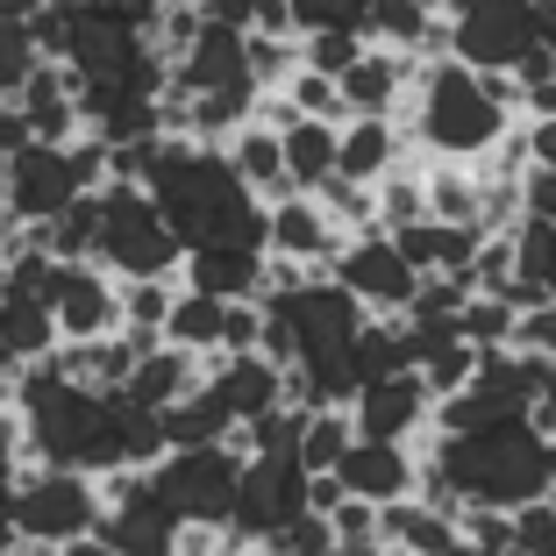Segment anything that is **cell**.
<instances>
[{
    "instance_id": "obj_1",
    "label": "cell",
    "mask_w": 556,
    "mask_h": 556,
    "mask_svg": "<svg viewBox=\"0 0 556 556\" xmlns=\"http://www.w3.org/2000/svg\"><path fill=\"white\" fill-rule=\"evenodd\" d=\"M143 193H150V207L164 214V229L179 236V250H207V243L264 250V207L236 186L222 150L164 136V143L150 150Z\"/></svg>"
},
{
    "instance_id": "obj_2",
    "label": "cell",
    "mask_w": 556,
    "mask_h": 556,
    "mask_svg": "<svg viewBox=\"0 0 556 556\" xmlns=\"http://www.w3.org/2000/svg\"><path fill=\"white\" fill-rule=\"evenodd\" d=\"M514 122H521V86L507 72H464L457 58H442L414 79L400 136L428 164H478Z\"/></svg>"
},
{
    "instance_id": "obj_3",
    "label": "cell",
    "mask_w": 556,
    "mask_h": 556,
    "mask_svg": "<svg viewBox=\"0 0 556 556\" xmlns=\"http://www.w3.org/2000/svg\"><path fill=\"white\" fill-rule=\"evenodd\" d=\"M100 186H108V150L93 136H79L65 150L22 143L8 157V172H0V214H8V229H43V222H58L72 200L100 193Z\"/></svg>"
},
{
    "instance_id": "obj_4",
    "label": "cell",
    "mask_w": 556,
    "mask_h": 556,
    "mask_svg": "<svg viewBox=\"0 0 556 556\" xmlns=\"http://www.w3.org/2000/svg\"><path fill=\"white\" fill-rule=\"evenodd\" d=\"M179 236L164 229V214L150 207L143 186H100L93 193V264L115 286L136 278H179Z\"/></svg>"
},
{
    "instance_id": "obj_5",
    "label": "cell",
    "mask_w": 556,
    "mask_h": 556,
    "mask_svg": "<svg viewBox=\"0 0 556 556\" xmlns=\"http://www.w3.org/2000/svg\"><path fill=\"white\" fill-rule=\"evenodd\" d=\"M100 528V485L79 471H43V464H22L15 492H8V535L22 549H65V542L93 535Z\"/></svg>"
},
{
    "instance_id": "obj_6",
    "label": "cell",
    "mask_w": 556,
    "mask_h": 556,
    "mask_svg": "<svg viewBox=\"0 0 556 556\" xmlns=\"http://www.w3.org/2000/svg\"><path fill=\"white\" fill-rule=\"evenodd\" d=\"M321 278H328V286H336V293H343L350 307L364 314V321H407L414 293H421V278L407 271V257L393 250V236H378V229L343 236Z\"/></svg>"
},
{
    "instance_id": "obj_7",
    "label": "cell",
    "mask_w": 556,
    "mask_h": 556,
    "mask_svg": "<svg viewBox=\"0 0 556 556\" xmlns=\"http://www.w3.org/2000/svg\"><path fill=\"white\" fill-rule=\"evenodd\" d=\"M150 492H157L179 528H229V507H236V478H243V457L229 442L222 450H164L150 464Z\"/></svg>"
},
{
    "instance_id": "obj_8",
    "label": "cell",
    "mask_w": 556,
    "mask_h": 556,
    "mask_svg": "<svg viewBox=\"0 0 556 556\" xmlns=\"http://www.w3.org/2000/svg\"><path fill=\"white\" fill-rule=\"evenodd\" d=\"M450 58L464 72H521L535 58V0H450Z\"/></svg>"
},
{
    "instance_id": "obj_9",
    "label": "cell",
    "mask_w": 556,
    "mask_h": 556,
    "mask_svg": "<svg viewBox=\"0 0 556 556\" xmlns=\"http://www.w3.org/2000/svg\"><path fill=\"white\" fill-rule=\"evenodd\" d=\"M36 300H43L58 343H100V336H122V286L100 271V264H50L43 286H36Z\"/></svg>"
},
{
    "instance_id": "obj_10",
    "label": "cell",
    "mask_w": 556,
    "mask_h": 556,
    "mask_svg": "<svg viewBox=\"0 0 556 556\" xmlns=\"http://www.w3.org/2000/svg\"><path fill=\"white\" fill-rule=\"evenodd\" d=\"M428 386L421 371H393V378H371L357 400H350V435L357 442H400V450H414V442L428 435Z\"/></svg>"
},
{
    "instance_id": "obj_11",
    "label": "cell",
    "mask_w": 556,
    "mask_h": 556,
    "mask_svg": "<svg viewBox=\"0 0 556 556\" xmlns=\"http://www.w3.org/2000/svg\"><path fill=\"white\" fill-rule=\"evenodd\" d=\"M421 72H428V65H414L407 50L364 43V58L343 72V79H336V93H343V115H350V122H400Z\"/></svg>"
},
{
    "instance_id": "obj_12",
    "label": "cell",
    "mask_w": 556,
    "mask_h": 556,
    "mask_svg": "<svg viewBox=\"0 0 556 556\" xmlns=\"http://www.w3.org/2000/svg\"><path fill=\"white\" fill-rule=\"evenodd\" d=\"M328 478L343 485V500H364V507H400V500H414L421 457L400 450V442H350L343 464H336Z\"/></svg>"
},
{
    "instance_id": "obj_13",
    "label": "cell",
    "mask_w": 556,
    "mask_h": 556,
    "mask_svg": "<svg viewBox=\"0 0 556 556\" xmlns=\"http://www.w3.org/2000/svg\"><path fill=\"white\" fill-rule=\"evenodd\" d=\"M336 243H343V236L328 229V214L314 207L307 193H293V200H278V207H264V257L300 264V271L321 278L328 257H336Z\"/></svg>"
},
{
    "instance_id": "obj_14",
    "label": "cell",
    "mask_w": 556,
    "mask_h": 556,
    "mask_svg": "<svg viewBox=\"0 0 556 556\" xmlns=\"http://www.w3.org/2000/svg\"><path fill=\"white\" fill-rule=\"evenodd\" d=\"M207 393L229 407L236 428H250V421H264V414L286 407V371L264 364V357H214L207 364Z\"/></svg>"
},
{
    "instance_id": "obj_15",
    "label": "cell",
    "mask_w": 556,
    "mask_h": 556,
    "mask_svg": "<svg viewBox=\"0 0 556 556\" xmlns=\"http://www.w3.org/2000/svg\"><path fill=\"white\" fill-rule=\"evenodd\" d=\"M22 115V129H29V143H79V100H72V79H65V65H36L29 79H22V93L8 100Z\"/></svg>"
},
{
    "instance_id": "obj_16",
    "label": "cell",
    "mask_w": 556,
    "mask_h": 556,
    "mask_svg": "<svg viewBox=\"0 0 556 556\" xmlns=\"http://www.w3.org/2000/svg\"><path fill=\"white\" fill-rule=\"evenodd\" d=\"M257 278H264V250L243 243H207L179 257V286L200 300H257Z\"/></svg>"
},
{
    "instance_id": "obj_17",
    "label": "cell",
    "mask_w": 556,
    "mask_h": 556,
    "mask_svg": "<svg viewBox=\"0 0 556 556\" xmlns=\"http://www.w3.org/2000/svg\"><path fill=\"white\" fill-rule=\"evenodd\" d=\"M414 150H407V136H400V122H343L336 129V179L343 186H364L371 193L386 172H400Z\"/></svg>"
},
{
    "instance_id": "obj_18",
    "label": "cell",
    "mask_w": 556,
    "mask_h": 556,
    "mask_svg": "<svg viewBox=\"0 0 556 556\" xmlns=\"http://www.w3.org/2000/svg\"><path fill=\"white\" fill-rule=\"evenodd\" d=\"M200 378H207V364H200V357H186V350L157 343V350H143V357H136V371H129V386H122V400H129L136 414H164V407H179L186 393H200Z\"/></svg>"
},
{
    "instance_id": "obj_19",
    "label": "cell",
    "mask_w": 556,
    "mask_h": 556,
    "mask_svg": "<svg viewBox=\"0 0 556 556\" xmlns=\"http://www.w3.org/2000/svg\"><path fill=\"white\" fill-rule=\"evenodd\" d=\"M378 549H393V556H450L457 549V514L421 507V500L378 507Z\"/></svg>"
},
{
    "instance_id": "obj_20",
    "label": "cell",
    "mask_w": 556,
    "mask_h": 556,
    "mask_svg": "<svg viewBox=\"0 0 556 556\" xmlns=\"http://www.w3.org/2000/svg\"><path fill=\"white\" fill-rule=\"evenodd\" d=\"M278 164H286V186H293V193H321L328 179H336V129H328V122H286V129H278Z\"/></svg>"
},
{
    "instance_id": "obj_21",
    "label": "cell",
    "mask_w": 556,
    "mask_h": 556,
    "mask_svg": "<svg viewBox=\"0 0 556 556\" xmlns=\"http://www.w3.org/2000/svg\"><path fill=\"white\" fill-rule=\"evenodd\" d=\"M222 321H229V300H200V293H172V314H164V343L186 350V357L214 364L222 357Z\"/></svg>"
},
{
    "instance_id": "obj_22",
    "label": "cell",
    "mask_w": 556,
    "mask_h": 556,
    "mask_svg": "<svg viewBox=\"0 0 556 556\" xmlns=\"http://www.w3.org/2000/svg\"><path fill=\"white\" fill-rule=\"evenodd\" d=\"M478 200H485V179H478L471 164H428V222L478 229Z\"/></svg>"
},
{
    "instance_id": "obj_23",
    "label": "cell",
    "mask_w": 556,
    "mask_h": 556,
    "mask_svg": "<svg viewBox=\"0 0 556 556\" xmlns=\"http://www.w3.org/2000/svg\"><path fill=\"white\" fill-rule=\"evenodd\" d=\"M350 442H357V435H350V414H343V407H314L307 421H300L293 464H300L307 478H328L336 464H343V450H350Z\"/></svg>"
},
{
    "instance_id": "obj_24",
    "label": "cell",
    "mask_w": 556,
    "mask_h": 556,
    "mask_svg": "<svg viewBox=\"0 0 556 556\" xmlns=\"http://www.w3.org/2000/svg\"><path fill=\"white\" fill-rule=\"evenodd\" d=\"M286 108H293L300 122H328V129H343V93H336V79H321V72H293V79H286Z\"/></svg>"
},
{
    "instance_id": "obj_25",
    "label": "cell",
    "mask_w": 556,
    "mask_h": 556,
    "mask_svg": "<svg viewBox=\"0 0 556 556\" xmlns=\"http://www.w3.org/2000/svg\"><path fill=\"white\" fill-rule=\"evenodd\" d=\"M286 8H293V36H321V29L364 36V8L371 0H286Z\"/></svg>"
},
{
    "instance_id": "obj_26",
    "label": "cell",
    "mask_w": 556,
    "mask_h": 556,
    "mask_svg": "<svg viewBox=\"0 0 556 556\" xmlns=\"http://www.w3.org/2000/svg\"><path fill=\"white\" fill-rule=\"evenodd\" d=\"M514 357H535V364H556V307L542 300V307L514 314V336H507Z\"/></svg>"
},
{
    "instance_id": "obj_27",
    "label": "cell",
    "mask_w": 556,
    "mask_h": 556,
    "mask_svg": "<svg viewBox=\"0 0 556 556\" xmlns=\"http://www.w3.org/2000/svg\"><path fill=\"white\" fill-rule=\"evenodd\" d=\"M521 136H528V172L556 179V122H521Z\"/></svg>"
},
{
    "instance_id": "obj_28",
    "label": "cell",
    "mask_w": 556,
    "mask_h": 556,
    "mask_svg": "<svg viewBox=\"0 0 556 556\" xmlns=\"http://www.w3.org/2000/svg\"><path fill=\"white\" fill-rule=\"evenodd\" d=\"M22 143H29V129H22V115H15V108H0V172H8V157H15Z\"/></svg>"
},
{
    "instance_id": "obj_29",
    "label": "cell",
    "mask_w": 556,
    "mask_h": 556,
    "mask_svg": "<svg viewBox=\"0 0 556 556\" xmlns=\"http://www.w3.org/2000/svg\"><path fill=\"white\" fill-rule=\"evenodd\" d=\"M542 500H556V435L542 442Z\"/></svg>"
},
{
    "instance_id": "obj_30",
    "label": "cell",
    "mask_w": 556,
    "mask_h": 556,
    "mask_svg": "<svg viewBox=\"0 0 556 556\" xmlns=\"http://www.w3.org/2000/svg\"><path fill=\"white\" fill-rule=\"evenodd\" d=\"M50 556H108V542H100V535H79V542H65V549H50Z\"/></svg>"
},
{
    "instance_id": "obj_31",
    "label": "cell",
    "mask_w": 556,
    "mask_h": 556,
    "mask_svg": "<svg viewBox=\"0 0 556 556\" xmlns=\"http://www.w3.org/2000/svg\"><path fill=\"white\" fill-rule=\"evenodd\" d=\"M300 556H386V549H336V542H328V549H300Z\"/></svg>"
},
{
    "instance_id": "obj_32",
    "label": "cell",
    "mask_w": 556,
    "mask_h": 556,
    "mask_svg": "<svg viewBox=\"0 0 556 556\" xmlns=\"http://www.w3.org/2000/svg\"><path fill=\"white\" fill-rule=\"evenodd\" d=\"M150 8H193V0H150Z\"/></svg>"
},
{
    "instance_id": "obj_33",
    "label": "cell",
    "mask_w": 556,
    "mask_h": 556,
    "mask_svg": "<svg viewBox=\"0 0 556 556\" xmlns=\"http://www.w3.org/2000/svg\"><path fill=\"white\" fill-rule=\"evenodd\" d=\"M549 307H556V300H549Z\"/></svg>"
}]
</instances>
